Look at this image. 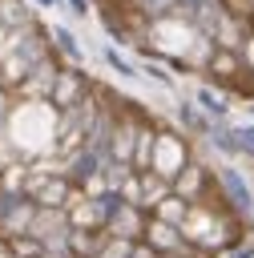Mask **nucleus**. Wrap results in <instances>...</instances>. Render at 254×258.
Listing matches in <instances>:
<instances>
[{
  "label": "nucleus",
  "instance_id": "39448f33",
  "mask_svg": "<svg viewBox=\"0 0 254 258\" xmlns=\"http://www.w3.org/2000/svg\"><path fill=\"white\" fill-rule=\"evenodd\" d=\"M214 185V173L202 165V161H189L181 173H177V181H173V194L177 198H185L189 206H198L202 198H206V189Z\"/></svg>",
  "mask_w": 254,
  "mask_h": 258
},
{
  "label": "nucleus",
  "instance_id": "1a4fd4ad",
  "mask_svg": "<svg viewBox=\"0 0 254 258\" xmlns=\"http://www.w3.org/2000/svg\"><path fill=\"white\" fill-rule=\"evenodd\" d=\"M189 210H194V206H189L185 198L169 194V198H165V202H161V206L153 210V218H161V222H169V226H177V230H181V222L189 218Z\"/></svg>",
  "mask_w": 254,
  "mask_h": 258
},
{
  "label": "nucleus",
  "instance_id": "9b49d317",
  "mask_svg": "<svg viewBox=\"0 0 254 258\" xmlns=\"http://www.w3.org/2000/svg\"><path fill=\"white\" fill-rule=\"evenodd\" d=\"M234 145H238V153H250V157H254V129H238Z\"/></svg>",
  "mask_w": 254,
  "mask_h": 258
},
{
  "label": "nucleus",
  "instance_id": "423d86ee",
  "mask_svg": "<svg viewBox=\"0 0 254 258\" xmlns=\"http://www.w3.org/2000/svg\"><path fill=\"white\" fill-rule=\"evenodd\" d=\"M109 230H77V226H69V234H65V250H69V258H97L105 246H109Z\"/></svg>",
  "mask_w": 254,
  "mask_h": 258
},
{
  "label": "nucleus",
  "instance_id": "20e7f679",
  "mask_svg": "<svg viewBox=\"0 0 254 258\" xmlns=\"http://www.w3.org/2000/svg\"><path fill=\"white\" fill-rule=\"evenodd\" d=\"M145 226H149V214L133 202H121V210L109 218V234L113 238H129V242H145Z\"/></svg>",
  "mask_w": 254,
  "mask_h": 258
},
{
  "label": "nucleus",
  "instance_id": "f03ea898",
  "mask_svg": "<svg viewBox=\"0 0 254 258\" xmlns=\"http://www.w3.org/2000/svg\"><path fill=\"white\" fill-rule=\"evenodd\" d=\"M189 161H194V157H189V149H185L181 133H173V129H161V137H157V149H153V173H161L165 181H177V173H181Z\"/></svg>",
  "mask_w": 254,
  "mask_h": 258
},
{
  "label": "nucleus",
  "instance_id": "f257e3e1",
  "mask_svg": "<svg viewBox=\"0 0 254 258\" xmlns=\"http://www.w3.org/2000/svg\"><path fill=\"white\" fill-rule=\"evenodd\" d=\"M36 214H40L36 198H28V194H4L0 189V238L28 234L32 222H36Z\"/></svg>",
  "mask_w": 254,
  "mask_h": 258
},
{
  "label": "nucleus",
  "instance_id": "9d476101",
  "mask_svg": "<svg viewBox=\"0 0 254 258\" xmlns=\"http://www.w3.org/2000/svg\"><path fill=\"white\" fill-rule=\"evenodd\" d=\"M133 246H137V242H129V238H109V246H105L97 258H129Z\"/></svg>",
  "mask_w": 254,
  "mask_h": 258
},
{
  "label": "nucleus",
  "instance_id": "6e6552de",
  "mask_svg": "<svg viewBox=\"0 0 254 258\" xmlns=\"http://www.w3.org/2000/svg\"><path fill=\"white\" fill-rule=\"evenodd\" d=\"M4 250H8L12 258H48V246H44L40 238H32V234H12V238H4Z\"/></svg>",
  "mask_w": 254,
  "mask_h": 258
},
{
  "label": "nucleus",
  "instance_id": "0eeeda50",
  "mask_svg": "<svg viewBox=\"0 0 254 258\" xmlns=\"http://www.w3.org/2000/svg\"><path fill=\"white\" fill-rule=\"evenodd\" d=\"M218 185H222V194H226V202H230V210H234L238 218H246V214L254 210V194H250V185H246L234 169H222V173H218Z\"/></svg>",
  "mask_w": 254,
  "mask_h": 258
},
{
  "label": "nucleus",
  "instance_id": "7ed1b4c3",
  "mask_svg": "<svg viewBox=\"0 0 254 258\" xmlns=\"http://www.w3.org/2000/svg\"><path fill=\"white\" fill-rule=\"evenodd\" d=\"M145 242H149L157 254H173V258H181V254H194V246L185 242V234H181L177 226H169V222L153 218V214H149V226H145Z\"/></svg>",
  "mask_w": 254,
  "mask_h": 258
},
{
  "label": "nucleus",
  "instance_id": "ddd939ff",
  "mask_svg": "<svg viewBox=\"0 0 254 258\" xmlns=\"http://www.w3.org/2000/svg\"><path fill=\"white\" fill-rule=\"evenodd\" d=\"M230 258H254V246H250V242H246V246H234Z\"/></svg>",
  "mask_w": 254,
  "mask_h": 258
},
{
  "label": "nucleus",
  "instance_id": "f8f14e48",
  "mask_svg": "<svg viewBox=\"0 0 254 258\" xmlns=\"http://www.w3.org/2000/svg\"><path fill=\"white\" fill-rule=\"evenodd\" d=\"M129 258H161V254H157V250H153V246H149V242H137V246H133V254H129Z\"/></svg>",
  "mask_w": 254,
  "mask_h": 258
}]
</instances>
